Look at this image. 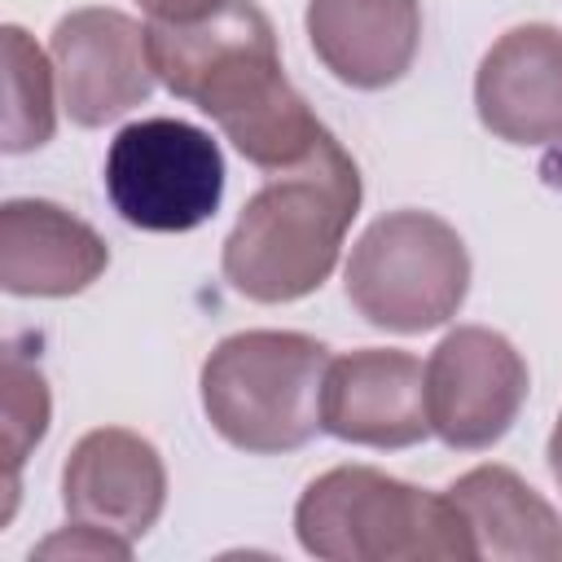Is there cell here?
<instances>
[{"mask_svg":"<svg viewBox=\"0 0 562 562\" xmlns=\"http://www.w3.org/2000/svg\"><path fill=\"white\" fill-rule=\"evenodd\" d=\"M329 347L299 329H241L202 364V413L241 452L277 457L316 439Z\"/></svg>","mask_w":562,"mask_h":562,"instance_id":"cell-4","label":"cell"},{"mask_svg":"<svg viewBox=\"0 0 562 562\" xmlns=\"http://www.w3.org/2000/svg\"><path fill=\"white\" fill-rule=\"evenodd\" d=\"M479 123L509 145L562 140V31L527 22L505 31L474 75Z\"/></svg>","mask_w":562,"mask_h":562,"instance_id":"cell-11","label":"cell"},{"mask_svg":"<svg viewBox=\"0 0 562 562\" xmlns=\"http://www.w3.org/2000/svg\"><path fill=\"white\" fill-rule=\"evenodd\" d=\"M342 285L369 325L426 334L461 312L470 294V250L435 211H386L351 246Z\"/></svg>","mask_w":562,"mask_h":562,"instance_id":"cell-5","label":"cell"},{"mask_svg":"<svg viewBox=\"0 0 562 562\" xmlns=\"http://www.w3.org/2000/svg\"><path fill=\"white\" fill-rule=\"evenodd\" d=\"M303 22L321 66L360 92L400 83L422 48V0H307Z\"/></svg>","mask_w":562,"mask_h":562,"instance_id":"cell-13","label":"cell"},{"mask_svg":"<svg viewBox=\"0 0 562 562\" xmlns=\"http://www.w3.org/2000/svg\"><path fill=\"white\" fill-rule=\"evenodd\" d=\"M35 553H40V558H61V553H70V558H114V562H127V558H132V540L75 522L70 531L48 536Z\"/></svg>","mask_w":562,"mask_h":562,"instance_id":"cell-17","label":"cell"},{"mask_svg":"<svg viewBox=\"0 0 562 562\" xmlns=\"http://www.w3.org/2000/svg\"><path fill=\"white\" fill-rule=\"evenodd\" d=\"M321 430L360 448H413L430 430L426 364L395 347L334 356L321 391Z\"/></svg>","mask_w":562,"mask_h":562,"instance_id":"cell-9","label":"cell"},{"mask_svg":"<svg viewBox=\"0 0 562 562\" xmlns=\"http://www.w3.org/2000/svg\"><path fill=\"white\" fill-rule=\"evenodd\" d=\"M0 61H4V154H31L53 140L57 132V66L53 57L22 31H0Z\"/></svg>","mask_w":562,"mask_h":562,"instance_id":"cell-15","label":"cell"},{"mask_svg":"<svg viewBox=\"0 0 562 562\" xmlns=\"http://www.w3.org/2000/svg\"><path fill=\"white\" fill-rule=\"evenodd\" d=\"M527 391L531 373L522 351L487 325H457L426 360L430 430L461 452H479L505 439L522 413Z\"/></svg>","mask_w":562,"mask_h":562,"instance_id":"cell-7","label":"cell"},{"mask_svg":"<svg viewBox=\"0 0 562 562\" xmlns=\"http://www.w3.org/2000/svg\"><path fill=\"white\" fill-rule=\"evenodd\" d=\"M48 57L57 66L61 110L79 127H105L154 92L149 31L119 9H75L53 26Z\"/></svg>","mask_w":562,"mask_h":562,"instance_id":"cell-8","label":"cell"},{"mask_svg":"<svg viewBox=\"0 0 562 562\" xmlns=\"http://www.w3.org/2000/svg\"><path fill=\"white\" fill-rule=\"evenodd\" d=\"M360 167L329 132L299 167L268 171L224 237V281L255 303H294L321 290L360 211Z\"/></svg>","mask_w":562,"mask_h":562,"instance_id":"cell-2","label":"cell"},{"mask_svg":"<svg viewBox=\"0 0 562 562\" xmlns=\"http://www.w3.org/2000/svg\"><path fill=\"white\" fill-rule=\"evenodd\" d=\"M154 22H202L220 13L228 0H136Z\"/></svg>","mask_w":562,"mask_h":562,"instance_id":"cell-18","label":"cell"},{"mask_svg":"<svg viewBox=\"0 0 562 562\" xmlns=\"http://www.w3.org/2000/svg\"><path fill=\"white\" fill-rule=\"evenodd\" d=\"M294 536L325 562H452L474 558L448 492H426L373 465L316 474L294 505Z\"/></svg>","mask_w":562,"mask_h":562,"instance_id":"cell-3","label":"cell"},{"mask_svg":"<svg viewBox=\"0 0 562 562\" xmlns=\"http://www.w3.org/2000/svg\"><path fill=\"white\" fill-rule=\"evenodd\" d=\"M110 268L105 237L44 198H9L0 206V285L18 299L83 294Z\"/></svg>","mask_w":562,"mask_h":562,"instance_id":"cell-12","label":"cell"},{"mask_svg":"<svg viewBox=\"0 0 562 562\" xmlns=\"http://www.w3.org/2000/svg\"><path fill=\"white\" fill-rule=\"evenodd\" d=\"M549 470H553V479L562 483V413H558V426H553V435H549Z\"/></svg>","mask_w":562,"mask_h":562,"instance_id":"cell-19","label":"cell"},{"mask_svg":"<svg viewBox=\"0 0 562 562\" xmlns=\"http://www.w3.org/2000/svg\"><path fill=\"white\" fill-rule=\"evenodd\" d=\"M61 505L83 527L140 540L167 505V465L145 435L97 426L66 457Z\"/></svg>","mask_w":562,"mask_h":562,"instance_id":"cell-10","label":"cell"},{"mask_svg":"<svg viewBox=\"0 0 562 562\" xmlns=\"http://www.w3.org/2000/svg\"><path fill=\"white\" fill-rule=\"evenodd\" d=\"M145 31L162 88L193 101L259 171L299 167L329 136L285 79L277 31L255 0H228L202 22H149Z\"/></svg>","mask_w":562,"mask_h":562,"instance_id":"cell-1","label":"cell"},{"mask_svg":"<svg viewBox=\"0 0 562 562\" xmlns=\"http://www.w3.org/2000/svg\"><path fill=\"white\" fill-rule=\"evenodd\" d=\"M448 501L461 509L474 558L492 562H558L562 558V514L509 465H474L452 487Z\"/></svg>","mask_w":562,"mask_h":562,"instance_id":"cell-14","label":"cell"},{"mask_svg":"<svg viewBox=\"0 0 562 562\" xmlns=\"http://www.w3.org/2000/svg\"><path fill=\"white\" fill-rule=\"evenodd\" d=\"M110 206L140 233H189L224 198V154L184 119H136L105 149Z\"/></svg>","mask_w":562,"mask_h":562,"instance_id":"cell-6","label":"cell"},{"mask_svg":"<svg viewBox=\"0 0 562 562\" xmlns=\"http://www.w3.org/2000/svg\"><path fill=\"white\" fill-rule=\"evenodd\" d=\"M48 413H53V400H48V382L44 373L18 351L9 347L4 351V404H0V430H4V461H9V492L18 487V465L22 457L44 439L48 430Z\"/></svg>","mask_w":562,"mask_h":562,"instance_id":"cell-16","label":"cell"}]
</instances>
